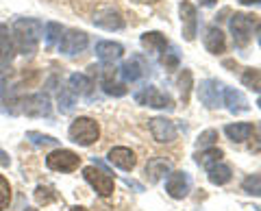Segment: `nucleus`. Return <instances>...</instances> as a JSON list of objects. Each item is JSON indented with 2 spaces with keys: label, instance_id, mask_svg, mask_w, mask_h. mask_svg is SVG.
I'll return each mask as SVG.
<instances>
[{
  "label": "nucleus",
  "instance_id": "obj_37",
  "mask_svg": "<svg viewBox=\"0 0 261 211\" xmlns=\"http://www.w3.org/2000/svg\"><path fill=\"white\" fill-rule=\"evenodd\" d=\"M9 164H11V159H9V155H7V152H5V150H0V166H5V168H7V166H9Z\"/></svg>",
  "mask_w": 261,
  "mask_h": 211
},
{
  "label": "nucleus",
  "instance_id": "obj_26",
  "mask_svg": "<svg viewBox=\"0 0 261 211\" xmlns=\"http://www.w3.org/2000/svg\"><path fill=\"white\" fill-rule=\"evenodd\" d=\"M44 35H46V46L53 48L55 44L61 42V35H63V27L59 22H48L46 29H44Z\"/></svg>",
  "mask_w": 261,
  "mask_h": 211
},
{
  "label": "nucleus",
  "instance_id": "obj_5",
  "mask_svg": "<svg viewBox=\"0 0 261 211\" xmlns=\"http://www.w3.org/2000/svg\"><path fill=\"white\" fill-rule=\"evenodd\" d=\"M89 44V37L85 31H63L61 35V42H59V52L65 57H76L79 52H83Z\"/></svg>",
  "mask_w": 261,
  "mask_h": 211
},
{
  "label": "nucleus",
  "instance_id": "obj_41",
  "mask_svg": "<svg viewBox=\"0 0 261 211\" xmlns=\"http://www.w3.org/2000/svg\"><path fill=\"white\" fill-rule=\"evenodd\" d=\"M70 211H89V209H85V207H72Z\"/></svg>",
  "mask_w": 261,
  "mask_h": 211
},
{
  "label": "nucleus",
  "instance_id": "obj_19",
  "mask_svg": "<svg viewBox=\"0 0 261 211\" xmlns=\"http://www.w3.org/2000/svg\"><path fill=\"white\" fill-rule=\"evenodd\" d=\"M205 48L211 55H222L226 50L224 33L218 27H207L205 29Z\"/></svg>",
  "mask_w": 261,
  "mask_h": 211
},
{
  "label": "nucleus",
  "instance_id": "obj_18",
  "mask_svg": "<svg viewBox=\"0 0 261 211\" xmlns=\"http://www.w3.org/2000/svg\"><path fill=\"white\" fill-rule=\"evenodd\" d=\"M94 52L102 63H116L120 57L124 55V48H122V44H118V42H98Z\"/></svg>",
  "mask_w": 261,
  "mask_h": 211
},
{
  "label": "nucleus",
  "instance_id": "obj_14",
  "mask_svg": "<svg viewBox=\"0 0 261 211\" xmlns=\"http://www.w3.org/2000/svg\"><path fill=\"white\" fill-rule=\"evenodd\" d=\"M94 24L105 31H120L124 29V18L116 9H100L94 13Z\"/></svg>",
  "mask_w": 261,
  "mask_h": 211
},
{
  "label": "nucleus",
  "instance_id": "obj_23",
  "mask_svg": "<svg viewBox=\"0 0 261 211\" xmlns=\"http://www.w3.org/2000/svg\"><path fill=\"white\" fill-rule=\"evenodd\" d=\"M72 92L79 94V96H89L92 94V89H94V83H92V78H89L87 74H72L70 76V85H68Z\"/></svg>",
  "mask_w": 261,
  "mask_h": 211
},
{
  "label": "nucleus",
  "instance_id": "obj_13",
  "mask_svg": "<svg viewBox=\"0 0 261 211\" xmlns=\"http://www.w3.org/2000/svg\"><path fill=\"white\" fill-rule=\"evenodd\" d=\"M148 128L159 144H170L176 140V126L172 120H168V118H152L148 122Z\"/></svg>",
  "mask_w": 261,
  "mask_h": 211
},
{
  "label": "nucleus",
  "instance_id": "obj_1",
  "mask_svg": "<svg viewBox=\"0 0 261 211\" xmlns=\"http://www.w3.org/2000/svg\"><path fill=\"white\" fill-rule=\"evenodd\" d=\"M44 35V24L35 18H20L13 22L11 39L15 46V52L33 55L39 46V39Z\"/></svg>",
  "mask_w": 261,
  "mask_h": 211
},
{
  "label": "nucleus",
  "instance_id": "obj_16",
  "mask_svg": "<svg viewBox=\"0 0 261 211\" xmlns=\"http://www.w3.org/2000/svg\"><path fill=\"white\" fill-rule=\"evenodd\" d=\"M170 172H172V164L163 157H152L146 164V178H148V183H159Z\"/></svg>",
  "mask_w": 261,
  "mask_h": 211
},
{
  "label": "nucleus",
  "instance_id": "obj_34",
  "mask_svg": "<svg viewBox=\"0 0 261 211\" xmlns=\"http://www.w3.org/2000/svg\"><path fill=\"white\" fill-rule=\"evenodd\" d=\"M216 140H218V131H216V128H207V131H202L198 135L196 146H198V148H211V146L216 144Z\"/></svg>",
  "mask_w": 261,
  "mask_h": 211
},
{
  "label": "nucleus",
  "instance_id": "obj_25",
  "mask_svg": "<svg viewBox=\"0 0 261 211\" xmlns=\"http://www.w3.org/2000/svg\"><path fill=\"white\" fill-rule=\"evenodd\" d=\"M231 168L224 166V164H216V166H211L209 168V181L214 183V185H224L231 181Z\"/></svg>",
  "mask_w": 261,
  "mask_h": 211
},
{
  "label": "nucleus",
  "instance_id": "obj_35",
  "mask_svg": "<svg viewBox=\"0 0 261 211\" xmlns=\"http://www.w3.org/2000/svg\"><path fill=\"white\" fill-rule=\"evenodd\" d=\"M178 87H181L183 104H187V100H190V89H192V72L190 70H183L181 78H178Z\"/></svg>",
  "mask_w": 261,
  "mask_h": 211
},
{
  "label": "nucleus",
  "instance_id": "obj_3",
  "mask_svg": "<svg viewBox=\"0 0 261 211\" xmlns=\"http://www.w3.org/2000/svg\"><path fill=\"white\" fill-rule=\"evenodd\" d=\"M228 27H231L235 46H238V48H246L248 42H250V37H252V29H255V15L233 13Z\"/></svg>",
  "mask_w": 261,
  "mask_h": 211
},
{
  "label": "nucleus",
  "instance_id": "obj_24",
  "mask_svg": "<svg viewBox=\"0 0 261 211\" xmlns=\"http://www.w3.org/2000/svg\"><path fill=\"white\" fill-rule=\"evenodd\" d=\"M74 92L70 87H61L57 92V102H59V111L61 113H72L74 111V104H76V98H74Z\"/></svg>",
  "mask_w": 261,
  "mask_h": 211
},
{
  "label": "nucleus",
  "instance_id": "obj_8",
  "mask_svg": "<svg viewBox=\"0 0 261 211\" xmlns=\"http://www.w3.org/2000/svg\"><path fill=\"white\" fill-rule=\"evenodd\" d=\"M118 72H120V76H122L124 83H135V81H140V78H144L146 74H148L150 66L142 55H133L128 61L122 63V68Z\"/></svg>",
  "mask_w": 261,
  "mask_h": 211
},
{
  "label": "nucleus",
  "instance_id": "obj_32",
  "mask_svg": "<svg viewBox=\"0 0 261 211\" xmlns=\"http://www.w3.org/2000/svg\"><path fill=\"white\" fill-rule=\"evenodd\" d=\"M242 188L246 194H250V196H261V176L259 174H250L244 178Z\"/></svg>",
  "mask_w": 261,
  "mask_h": 211
},
{
  "label": "nucleus",
  "instance_id": "obj_38",
  "mask_svg": "<svg viewBox=\"0 0 261 211\" xmlns=\"http://www.w3.org/2000/svg\"><path fill=\"white\" fill-rule=\"evenodd\" d=\"M238 3L244 5V7H252V5L257 7V5H261V0H238Z\"/></svg>",
  "mask_w": 261,
  "mask_h": 211
},
{
  "label": "nucleus",
  "instance_id": "obj_20",
  "mask_svg": "<svg viewBox=\"0 0 261 211\" xmlns=\"http://www.w3.org/2000/svg\"><path fill=\"white\" fill-rule=\"evenodd\" d=\"M140 42H142L144 48H148V50L154 52L157 57H161L163 52H166V48L170 46L168 39H166V35H161L159 31H150V33H144Z\"/></svg>",
  "mask_w": 261,
  "mask_h": 211
},
{
  "label": "nucleus",
  "instance_id": "obj_11",
  "mask_svg": "<svg viewBox=\"0 0 261 211\" xmlns=\"http://www.w3.org/2000/svg\"><path fill=\"white\" fill-rule=\"evenodd\" d=\"M192 190V178L187 172H183V170H178V172H170L168 178H166V192L168 196H172L176 200L185 198L187 194H190Z\"/></svg>",
  "mask_w": 261,
  "mask_h": 211
},
{
  "label": "nucleus",
  "instance_id": "obj_40",
  "mask_svg": "<svg viewBox=\"0 0 261 211\" xmlns=\"http://www.w3.org/2000/svg\"><path fill=\"white\" fill-rule=\"evenodd\" d=\"M5 89H7V81H5V78H0V98H3Z\"/></svg>",
  "mask_w": 261,
  "mask_h": 211
},
{
  "label": "nucleus",
  "instance_id": "obj_33",
  "mask_svg": "<svg viewBox=\"0 0 261 211\" xmlns=\"http://www.w3.org/2000/svg\"><path fill=\"white\" fill-rule=\"evenodd\" d=\"M9 202H11V185L0 174V211L9 209Z\"/></svg>",
  "mask_w": 261,
  "mask_h": 211
},
{
  "label": "nucleus",
  "instance_id": "obj_6",
  "mask_svg": "<svg viewBox=\"0 0 261 211\" xmlns=\"http://www.w3.org/2000/svg\"><path fill=\"white\" fill-rule=\"evenodd\" d=\"M135 100L140 104H146V107H152V109H174V100L154 85H146L142 92H137Z\"/></svg>",
  "mask_w": 261,
  "mask_h": 211
},
{
  "label": "nucleus",
  "instance_id": "obj_21",
  "mask_svg": "<svg viewBox=\"0 0 261 211\" xmlns=\"http://www.w3.org/2000/svg\"><path fill=\"white\" fill-rule=\"evenodd\" d=\"M252 124L250 122H235V124H228L224 128V133L228 135V140L235 142V144H242V142H246L248 137L252 135Z\"/></svg>",
  "mask_w": 261,
  "mask_h": 211
},
{
  "label": "nucleus",
  "instance_id": "obj_44",
  "mask_svg": "<svg viewBox=\"0 0 261 211\" xmlns=\"http://www.w3.org/2000/svg\"><path fill=\"white\" fill-rule=\"evenodd\" d=\"M257 104H259V109H261V98H259V100H257Z\"/></svg>",
  "mask_w": 261,
  "mask_h": 211
},
{
  "label": "nucleus",
  "instance_id": "obj_28",
  "mask_svg": "<svg viewBox=\"0 0 261 211\" xmlns=\"http://www.w3.org/2000/svg\"><path fill=\"white\" fill-rule=\"evenodd\" d=\"M102 92L107 94V96H116V98H120V96H126L128 94V87L124 83H116L113 78H107V81H102Z\"/></svg>",
  "mask_w": 261,
  "mask_h": 211
},
{
  "label": "nucleus",
  "instance_id": "obj_43",
  "mask_svg": "<svg viewBox=\"0 0 261 211\" xmlns=\"http://www.w3.org/2000/svg\"><path fill=\"white\" fill-rule=\"evenodd\" d=\"M24 211H37V209H31V207H27V209H24Z\"/></svg>",
  "mask_w": 261,
  "mask_h": 211
},
{
  "label": "nucleus",
  "instance_id": "obj_30",
  "mask_svg": "<svg viewBox=\"0 0 261 211\" xmlns=\"http://www.w3.org/2000/svg\"><path fill=\"white\" fill-rule=\"evenodd\" d=\"M27 140L35 146H59V140H55L53 135H44V133H37V131H29Z\"/></svg>",
  "mask_w": 261,
  "mask_h": 211
},
{
  "label": "nucleus",
  "instance_id": "obj_42",
  "mask_svg": "<svg viewBox=\"0 0 261 211\" xmlns=\"http://www.w3.org/2000/svg\"><path fill=\"white\" fill-rule=\"evenodd\" d=\"M257 39H259V46H261V27H259V31H257Z\"/></svg>",
  "mask_w": 261,
  "mask_h": 211
},
{
  "label": "nucleus",
  "instance_id": "obj_29",
  "mask_svg": "<svg viewBox=\"0 0 261 211\" xmlns=\"http://www.w3.org/2000/svg\"><path fill=\"white\" fill-rule=\"evenodd\" d=\"M55 198H57L55 188H50V185H37V190H35V200L39 202V205H50Z\"/></svg>",
  "mask_w": 261,
  "mask_h": 211
},
{
  "label": "nucleus",
  "instance_id": "obj_39",
  "mask_svg": "<svg viewBox=\"0 0 261 211\" xmlns=\"http://www.w3.org/2000/svg\"><path fill=\"white\" fill-rule=\"evenodd\" d=\"M198 3H200L202 7H214V5L218 3V0H198Z\"/></svg>",
  "mask_w": 261,
  "mask_h": 211
},
{
  "label": "nucleus",
  "instance_id": "obj_2",
  "mask_svg": "<svg viewBox=\"0 0 261 211\" xmlns=\"http://www.w3.org/2000/svg\"><path fill=\"white\" fill-rule=\"evenodd\" d=\"M70 140L79 146H92L100 137V126L92 118H76L70 124Z\"/></svg>",
  "mask_w": 261,
  "mask_h": 211
},
{
  "label": "nucleus",
  "instance_id": "obj_22",
  "mask_svg": "<svg viewBox=\"0 0 261 211\" xmlns=\"http://www.w3.org/2000/svg\"><path fill=\"white\" fill-rule=\"evenodd\" d=\"M224 157V152L220 150V148H202L200 152H196V164H198L200 168H211V166H216V164H220V159Z\"/></svg>",
  "mask_w": 261,
  "mask_h": 211
},
{
  "label": "nucleus",
  "instance_id": "obj_10",
  "mask_svg": "<svg viewBox=\"0 0 261 211\" xmlns=\"http://www.w3.org/2000/svg\"><path fill=\"white\" fill-rule=\"evenodd\" d=\"M50 111H53V104L48 94H33L22 98V113H27L31 118H44V116L48 118Z\"/></svg>",
  "mask_w": 261,
  "mask_h": 211
},
{
  "label": "nucleus",
  "instance_id": "obj_9",
  "mask_svg": "<svg viewBox=\"0 0 261 211\" xmlns=\"http://www.w3.org/2000/svg\"><path fill=\"white\" fill-rule=\"evenodd\" d=\"M222 94H224V85L216 78H207L202 81L200 87H198V96L205 107L209 109H218L222 107Z\"/></svg>",
  "mask_w": 261,
  "mask_h": 211
},
{
  "label": "nucleus",
  "instance_id": "obj_31",
  "mask_svg": "<svg viewBox=\"0 0 261 211\" xmlns=\"http://www.w3.org/2000/svg\"><path fill=\"white\" fill-rule=\"evenodd\" d=\"M159 61H161V66H166V70H176L178 68V52H176V48L168 46L166 52L159 57Z\"/></svg>",
  "mask_w": 261,
  "mask_h": 211
},
{
  "label": "nucleus",
  "instance_id": "obj_27",
  "mask_svg": "<svg viewBox=\"0 0 261 211\" xmlns=\"http://www.w3.org/2000/svg\"><path fill=\"white\" fill-rule=\"evenodd\" d=\"M242 83L246 85L248 89H252V92H259V94H261V70H255V68L244 70Z\"/></svg>",
  "mask_w": 261,
  "mask_h": 211
},
{
  "label": "nucleus",
  "instance_id": "obj_7",
  "mask_svg": "<svg viewBox=\"0 0 261 211\" xmlns=\"http://www.w3.org/2000/svg\"><path fill=\"white\" fill-rule=\"evenodd\" d=\"M79 164H81V157L76 152L65 150V148L55 150L46 157V166L50 170H55V172H72V170L79 168Z\"/></svg>",
  "mask_w": 261,
  "mask_h": 211
},
{
  "label": "nucleus",
  "instance_id": "obj_12",
  "mask_svg": "<svg viewBox=\"0 0 261 211\" xmlns=\"http://www.w3.org/2000/svg\"><path fill=\"white\" fill-rule=\"evenodd\" d=\"M178 13H181V24H183V37L187 42H194L196 33H198V13H196L194 5L183 0L178 5Z\"/></svg>",
  "mask_w": 261,
  "mask_h": 211
},
{
  "label": "nucleus",
  "instance_id": "obj_4",
  "mask_svg": "<svg viewBox=\"0 0 261 211\" xmlns=\"http://www.w3.org/2000/svg\"><path fill=\"white\" fill-rule=\"evenodd\" d=\"M83 176H85V181L96 190L98 196L107 198L113 194L116 183H113V176L109 172H105V170L96 168V166H87V168H83Z\"/></svg>",
  "mask_w": 261,
  "mask_h": 211
},
{
  "label": "nucleus",
  "instance_id": "obj_36",
  "mask_svg": "<svg viewBox=\"0 0 261 211\" xmlns=\"http://www.w3.org/2000/svg\"><path fill=\"white\" fill-rule=\"evenodd\" d=\"M124 185H126V188H133L135 192H144V185L133 181V178H124Z\"/></svg>",
  "mask_w": 261,
  "mask_h": 211
},
{
  "label": "nucleus",
  "instance_id": "obj_17",
  "mask_svg": "<svg viewBox=\"0 0 261 211\" xmlns=\"http://www.w3.org/2000/svg\"><path fill=\"white\" fill-rule=\"evenodd\" d=\"M222 104H226V109L231 113H244L248 111V100L240 89H233V87H224V94H222Z\"/></svg>",
  "mask_w": 261,
  "mask_h": 211
},
{
  "label": "nucleus",
  "instance_id": "obj_15",
  "mask_svg": "<svg viewBox=\"0 0 261 211\" xmlns=\"http://www.w3.org/2000/svg\"><path fill=\"white\" fill-rule=\"evenodd\" d=\"M109 161L116 168L124 170V172H130V170L135 168V164H137V157H135V152L130 150V148L118 146V148H111L109 150Z\"/></svg>",
  "mask_w": 261,
  "mask_h": 211
}]
</instances>
